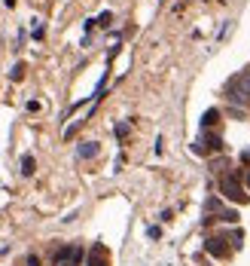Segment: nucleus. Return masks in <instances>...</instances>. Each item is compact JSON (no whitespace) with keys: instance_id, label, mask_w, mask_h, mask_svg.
Returning a JSON list of instances; mask_svg holds the SVG:
<instances>
[{"instance_id":"nucleus-10","label":"nucleus","mask_w":250,"mask_h":266,"mask_svg":"<svg viewBox=\"0 0 250 266\" xmlns=\"http://www.w3.org/2000/svg\"><path fill=\"white\" fill-rule=\"evenodd\" d=\"M113 132H116L119 141H125V138H128V132H131V122H116V129H113Z\"/></svg>"},{"instance_id":"nucleus-2","label":"nucleus","mask_w":250,"mask_h":266,"mask_svg":"<svg viewBox=\"0 0 250 266\" xmlns=\"http://www.w3.org/2000/svg\"><path fill=\"white\" fill-rule=\"evenodd\" d=\"M220 193L226 199H232V202H247V193L241 190V184H238V177L235 174H223V181H220Z\"/></svg>"},{"instance_id":"nucleus-1","label":"nucleus","mask_w":250,"mask_h":266,"mask_svg":"<svg viewBox=\"0 0 250 266\" xmlns=\"http://www.w3.org/2000/svg\"><path fill=\"white\" fill-rule=\"evenodd\" d=\"M226 98L232 101V107H244V104L250 101V70H244V74H238L235 80L229 83V89H226Z\"/></svg>"},{"instance_id":"nucleus-14","label":"nucleus","mask_w":250,"mask_h":266,"mask_svg":"<svg viewBox=\"0 0 250 266\" xmlns=\"http://www.w3.org/2000/svg\"><path fill=\"white\" fill-rule=\"evenodd\" d=\"M110 19H113L110 12H101V19H98V25H104V28H107V25H110Z\"/></svg>"},{"instance_id":"nucleus-15","label":"nucleus","mask_w":250,"mask_h":266,"mask_svg":"<svg viewBox=\"0 0 250 266\" xmlns=\"http://www.w3.org/2000/svg\"><path fill=\"white\" fill-rule=\"evenodd\" d=\"M28 266H40V260H37V257L31 254V257H28Z\"/></svg>"},{"instance_id":"nucleus-16","label":"nucleus","mask_w":250,"mask_h":266,"mask_svg":"<svg viewBox=\"0 0 250 266\" xmlns=\"http://www.w3.org/2000/svg\"><path fill=\"white\" fill-rule=\"evenodd\" d=\"M247 190H250V174H247Z\"/></svg>"},{"instance_id":"nucleus-11","label":"nucleus","mask_w":250,"mask_h":266,"mask_svg":"<svg viewBox=\"0 0 250 266\" xmlns=\"http://www.w3.org/2000/svg\"><path fill=\"white\" fill-rule=\"evenodd\" d=\"M220 211H223L220 199H208V202H205V214H220Z\"/></svg>"},{"instance_id":"nucleus-8","label":"nucleus","mask_w":250,"mask_h":266,"mask_svg":"<svg viewBox=\"0 0 250 266\" xmlns=\"http://www.w3.org/2000/svg\"><path fill=\"white\" fill-rule=\"evenodd\" d=\"M34 168H37L34 156H31V153H25V156H22V174H25V177H31V174H34Z\"/></svg>"},{"instance_id":"nucleus-3","label":"nucleus","mask_w":250,"mask_h":266,"mask_svg":"<svg viewBox=\"0 0 250 266\" xmlns=\"http://www.w3.org/2000/svg\"><path fill=\"white\" fill-rule=\"evenodd\" d=\"M205 251L210 254V257H229V245H226V239L223 236H210V239H205Z\"/></svg>"},{"instance_id":"nucleus-5","label":"nucleus","mask_w":250,"mask_h":266,"mask_svg":"<svg viewBox=\"0 0 250 266\" xmlns=\"http://www.w3.org/2000/svg\"><path fill=\"white\" fill-rule=\"evenodd\" d=\"M98 153H101L98 141H83V144L77 147V156H80V159H95Z\"/></svg>"},{"instance_id":"nucleus-4","label":"nucleus","mask_w":250,"mask_h":266,"mask_svg":"<svg viewBox=\"0 0 250 266\" xmlns=\"http://www.w3.org/2000/svg\"><path fill=\"white\" fill-rule=\"evenodd\" d=\"M85 266H107V248L101 242H95L88 248V257H85Z\"/></svg>"},{"instance_id":"nucleus-13","label":"nucleus","mask_w":250,"mask_h":266,"mask_svg":"<svg viewBox=\"0 0 250 266\" xmlns=\"http://www.w3.org/2000/svg\"><path fill=\"white\" fill-rule=\"evenodd\" d=\"M241 239H244V233H241V229H235V233H232V242H235V248H241Z\"/></svg>"},{"instance_id":"nucleus-9","label":"nucleus","mask_w":250,"mask_h":266,"mask_svg":"<svg viewBox=\"0 0 250 266\" xmlns=\"http://www.w3.org/2000/svg\"><path fill=\"white\" fill-rule=\"evenodd\" d=\"M238 217H241V214H238L235 208H223L220 214H217V220H226V223H238Z\"/></svg>"},{"instance_id":"nucleus-6","label":"nucleus","mask_w":250,"mask_h":266,"mask_svg":"<svg viewBox=\"0 0 250 266\" xmlns=\"http://www.w3.org/2000/svg\"><path fill=\"white\" fill-rule=\"evenodd\" d=\"M217 119H220V110H217V107H210V110H205V116H202V129L208 132L210 126H217Z\"/></svg>"},{"instance_id":"nucleus-7","label":"nucleus","mask_w":250,"mask_h":266,"mask_svg":"<svg viewBox=\"0 0 250 266\" xmlns=\"http://www.w3.org/2000/svg\"><path fill=\"white\" fill-rule=\"evenodd\" d=\"M202 144H205V150H223V138L220 135H205Z\"/></svg>"},{"instance_id":"nucleus-12","label":"nucleus","mask_w":250,"mask_h":266,"mask_svg":"<svg viewBox=\"0 0 250 266\" xmlns=\"http://www.w3.org/2000/svg\"><path fill=\"white\" fill-rule=\"evenodd\" d=\"M9 77H12V80H22V77H25V64H15Z\"/></svg>"}]
</instances>
